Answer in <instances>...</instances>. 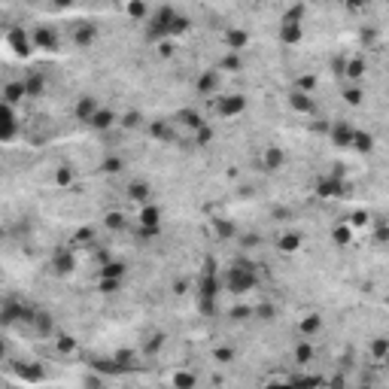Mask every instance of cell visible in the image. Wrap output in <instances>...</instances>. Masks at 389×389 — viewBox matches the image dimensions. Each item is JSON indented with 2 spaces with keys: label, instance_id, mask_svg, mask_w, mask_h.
<instances>
[{
  "label": "cell",
  "instance_id": "6da1fadb",
  "mask_svg": "<svg viewBox=\"0 0 389 389\" xmlns=\"http://www.w3.org/2000/svg\"><path fill=\"white\" fill-rule=\"evenodd\" d=\"M256 283H259V277H256V268L250 261H237L234 268H228V274H225V289L234 292V295L253 292Z\"/></svg>",
  "mask_w": 389,
  "mask_h": 389
},
{
  "label": "cell",
  "instance_id": "7a4b0ae2",
  "mask_svg": "<svg viewBox=\"0 0 389 389\" xmlns=\"http://www.w3.org/2000/svg\"><path fill=\"white\" fill-rule=\"evenodd\" d=\"M243 110H246V97L243 95H228V97H219V103H216V113L222 119H231V116H237Z\"/></svg>",
  "mask_w": 389,
  "mask_h": 389
},
{
  "label": "cell",
  "instance_id": "3957f363",
  "mask_svg": "<svg viewBox=\"0 0 389 389\" xmlns=\"http://www.w3.org/2000/svg\"><path fill=\"white\" fill-rule=\"evenodd\" d=\"M344 192H347V186L341 183L338 173L328 176V180H320V183H316V194H320V198H341Z\"/></svg>",
  "mask_w": 389,
  "mask_h": 389
},
{
  "label": "cell",
  "instance_id": "277c9868",
  "mask_svg": "<svg viewBox=\"0 0 389 389\" xmlns=\"http://www.w3.org/2000/svg\"><path fill=\"white\" fill-rule=\"evenodd\" d=\"M100 107H97V97H79V103H76V110H73V116L79 119V122H92L95 119V113H97Z\"/></svg>",
  "mask_w": 389,
  "mask_h": 389
},
{
  "label": "cell",
  "instance_id": "5b68a950",
  "mask_svg": "<svg viewBox=\"0 0 389 389\" xmlns=\"http://www.w3.org/2000/svg\"><path fill=\"white\" fill-rule=\"evenodd\" d=\"M331 137H334V143H338V146H353V140H356V131H353L347 122H341V125H334V128H331Z\"/></svg>",
  "mask_w": 389,
  "mask_h": 389
},
{
  "label": "cell",
  "instance_id": "8992f818",
  "mask_svg": "<svg viewBox=\"0 0 389 389\" xmlns=\"http://www.w3.org/2000/svg\"><path fill=\"white\" fill-rule=\"evenodd\" d=\"M15 134V113H12V103H3V131H0V140L9 143Z\"/></svg>",
  "mask_w": 389,
  "mask_h": 389
},
{
  "label": "cell",
  "instance_id": "52a82bcc",
  "mask_svg": "<svg viewBox=\"0 0 389 389\" xmlns=\"http://www.w3.org/2000/svg\"><path fill=\"white\" fill-rule=\"evenodd\" d=\"M22 97H28L25 82H6V88H3V103H19Z\"/></svg>",
  "mask_w": 389,
  "mask_h": 389
},
{
  "label": "cell",
  "instance_id": "ba28073f",
  "mask_svg": "<svg viewBox=\"0 0 389 389\" xmlns=\"http://www.w3.org/2000/svg\"><path fill=\"white\" fill-rule=\"evenodd\" d=\"M33 43H37L40 49H58V37H55V31H49V28H37Z\"/></svg>",
  "mask_w": 389,
  "mask_h": 389
},
{
  "label": "cell",
  "instance_id": "9c48e42d",
  "mask_svg": "<svg viewBox=\"0 0 389 389\" xmlns=\"http://www.w3.org/2000/svg\"><path fill=\"white\" fill-rule=\"evenodd\" d=\"M6 43H9V46H12L15 52H19V55H31V46H33V43H31V40L25 37L22 31H12L9 37H6Z\"/></svg>",
  "mask_w": 389,
  "mask_h": 389
},
{
  "label": "cell",
  "instance_id": "30bf717a",
  "mask_svg": "<svg viewBox=\"0 0 389 389\" xmlns=\"http://www.w3.org/2000/svg\"><path fill=\"white\" fill-rule=\"evenodd\" d=\"M225 43H228V49L231 52H240L246 43H250V37H246V31H240V28H231L225 33Z\"/></svg>",
  "mask_w": 389,
  "mask_h": 389
},
{
  "label": "cell",
  "instance_id": "8fae6325",
  "mask_svg": "<svg viewBox=\"0 0 389 389\" xmlns=\"http://www.w3.org/2000/svg\"><path fill=\"white\" fill-rule=\"evenodd\" d=\"M289 107L298 110V113H310V110H313V100H310L307 92H292V95H289Z\"/></svg>",
  "mask_w": 389,
  "mask_h": 389
},
{
  "label": "cell",
  "instance_id": "7c38bea8",
  "mask_svg": "<svg viewBox=\"0 0 389 389\" xmlns=\"http://www.w3.org/2000/svg\"><path fill=\"white\" fill-rule=\"evenodd\" d=\"M280 37H283V43H298L301 40V22H283Z\"/></svg>",
  "mask_w": 389,
  "mask_h": 389
},
{
  "label": "cell",
  "instance_id": "4fadbf2b",
  "mask_svg": "<svg viewBox=\"0 0 389 389\" xmlns=\"http://www.w3.org/2000/svg\"><path fill=\"white\" fill-rule=\"evenodd\" d=\"M113 122H116V116H113L110 110H97V113H95V119L88 122V125H92V128H97V131H107V128L113 125Z\"/></svg>",
  "mask_w": 389,
  "mask_h": 389
},
{
  "label": "cell",
  "instance_id": "5bb4252c",
  "mask_svg": "<svg viewBox=\"0 0 389 389\" xmlns=\"http://www.w3.org/2000/svg\"><path fill=\"white\" fill-rule=\"evenodd\" d=\"M216 85H219V73H213V70H210V73H204V76L198 79V92H201V95H210V92H216Z\"/></svg>",
  "mask_w": 389,
  "mask_h": 389
},
{
  "label": "cell",
  "instance_id": "9a60e30c",
  "mask_svg": "<svg viewBox=\"0 0 389 389\" xmlns=\"http://www.w3.org/2000/svg\"><path fill=\"white\" fill-rule=\"evenodd\" d=\"M158 219H162L158 207H143V210H140V225H143V228H155Z\"/></svg>",
  "mask_w": 389,
  "mask_h": 389
},
{
  "label": "cell",
  "instance_id": "2e32d148",
  "mask_svg": "<svg viewBox=\"0 0 389 389\" xmlns=\"http://www.w3.org/2000/svg\"><path fill=\"white\" fill-rule=\"evenodd\" d=\"M283 164V152L277 146H268V152H264V170H277Z\"/></svg>",
  "mask_w": 389,
  "mask_h": 389
},
{
  "label": "cell",
  "instance_id": "e0dca14e",
  "mask_svg": "<svg viewBox=\"0 0 389 389\" xmlns=\"http://www.w3.org/2000/svg\"><path fill=\"white\" fill-rule=\"evenodd\" d=\"M73 264H76L73 256H70V253H61V256L55 259V271H58V274H70V271H73Z\"/></svg>",
  "mask_w": 389,
  "mask_h": 389
},
{
  "label": "cell",
  "instance_id": "ac0fdd59",
  "mask_svg": "<svg viewBox=\"0 0 389 389\" xmlns=\"http://www.w3.org/2000/svg\"><path fill=\"white\" fill-rule=\"evenodd\" d=\"M92 40H97V31L88 28V25H82V28L76 31V46H88Z\"/></svg>",
  "mask_w": 389,
  "mask_h": 389
},
{
  "label": "cell",
  "instance_id": "d6986e66",
  "mask_svg": "<svg viewBox=\"0 0 389 389\" xmlns=\"http://www.w3.org/2000/svg\"><path fill=\"white\" fill-rule=\"evenodd\" d=\"M43 85H46V82H43V76H28V79H25V88H28V97H37V95L43 92Z\"/></svg>",
  "mask_w": 389,
  "mask_h": 389
},
{
  "label": "cell",
  "instance_id": "ffe728a7",
  "mask_svg": "<svg viewBox=\"0 0 389 389\" xmlns=\"http://www.w3.org/2000/svg\"><path fill=\"white\" fill-rule=\"evenodd\" d=\"M298 246H301V237H298V234H283V240H280L283 253H292V250H298Z\"/></svg>",
  "mask_w": 389,
  "mask_h": 389
},
{
  "label": "cell",
  "instance_id": "44dd1931",
  "mask_svg": "<svg viewBox=\"0 0 389 389\" xmlns=\"http://www.w3.org/2000/svg\"><path fill=\"white\" fill-rule=\"evenodd\" d=\"M347 76H350V79H362V76H365V61H359V58L350 61V64H347Z\"/></svg>",
  "mask_w": 389,
  "mask_h": 389
},
{
  "label": "cell",
  "instance_id": "7402d4cb",
  "mask_svg": "<svg viewBox=\"0 0 389 389\" xmlns=\"http://www.w3.org/2000/svg\"><path fill=\"white\" fill-rule=\"evenodd\" d=\"M128 15H131V19H146V3H143V0H131V3H128Z\"/></svg>",
  "mask_w": 389,
  "mask_h": 389
},
{
  "label": "cell",
  "instance_id": "603a6c76",
  "mask_svg": "<svg viewBox=\"0 0 389 389\" xmlns=\"http://www.w3.org/2000/svg\"><path fill=\"white\" fill-rule=\"evenodd\" d=\"M320 328H323V320H320V316H307V320L301 323V331H304V334H316Z\"/></svg>",
  "mask_w": 389,
  "mask_h": 389
},
{
  "label": "cell",
  "instance_id": "cb8c5ba5",
  "mask_svg": "<svg viewBox=\"0 0 389 389\" xmlns=\"http://www.w3.org/2000/svg\"><path fill=\"white\" fill-rule=\"evenodd\" d=\"M128 192H131L134 201H146V198H149V186H146V183H134Z\"/></svg>",
  "mask_w": 389,
  "mask_h": 389
},
{
  "label": "cell",
  "instance_id": "d4e9b609",
  "mask_svg": "<svg viewBox=\"0 0 389 389\" xmlns=\"http://www.w3.org/2000/svg\"><path fill=\"white\" fill-rule=\"evenodd\" d=\"M371 143H374V140H371V134H359V131H356V140H353V146H356L359 152H371Z\"/></svg>",
  "mask_w": 389,
  "mask_h": 389
},
{
  "label": "cell",
  "instance_id": "484cf974",
  "mask_svg": "<svg viewBox=\"0 0 389 389\" xmlns=\"http://www.w3.org/2000/svg\"><path fill=\"white\" fill-rule=\"evenodd\" d=\"M122 167H125V162H122V158H107V162L100 164V170H103V173H119Z\"/></svg>",
  "mask_w": 389,
  "mask_h": 389
},
{
  "label": "cell",
  "instance_id": "4316f807",
  "mask_svg": "<svg viewBox=\"0 0 389 389\" xmlns=\"http://www.w3.org/2000/svg\"><path fill=\"white\" fill-rule=\"evenodd\" d=\"M371 353H374L377 359H383V356H389V341H383V338H377L374 344H371Z\"/></svg>",
  "mask_w": 389,
  "mask_h": 389
},
{
  "label": "cell",
  "instance_id": "83f0119b",
  "mask_svg": "<svg viewBox=\"0 0 389 389\" xmlns=\"http://www.w3.org/2000/svg\"><path fill=\"white\" fill-rule=\"evenodd\" d=\"M310 356H313V347H310V344H301V347L295 350V359L301 362V365H304V362H310Z\"/></svg>",
  "mask_w": 389,
  "mask_h": 389
},
{
  "label": "cell",
  "instance_id": "f1b7e54d",
  "mask_svg": "<svg viewBox=\"0 0 389 389\" xmlns=\"http://www.w3.org/2000/svg\"><path fill=\"white\" fill-rule=\"evenodd\" d=\"M347 103H353V107H359V103H362V88H347Z\"/></svg>",
  "mask_w": 389,
  "mask_h": 389
},
{
  "label": "cell",
  "instance_id": "f546056e",
  "mask_svg": "<svg viewBox=\"0 0 389 389\" xmlns=\"http://www.w3.org/2000/svg\"><path fill=\"white\" fill-rule=\"evenodd\" d=\"M119 125H125V128H140V113H128V116H122Z\"/></svg>",
  "mask_w": 389,
  "mask_h": 389
},
{
  "label": "cell",
  "instance_id": "4dcf8cb0",
  "mask_svg": "<svg viewBox=\"0 0 389 389\" xmlns=\"http://www.w3.org/2000/svg\"><path fill=\"white\" fill-rule=\"evenodd\" d=\"M125 274V268H122V264H107V268L100 271V277H122Z\"/></svg>",
  "mask_w": 389,
  "mask_h": 389
},
{
  "label": "cell",
  "instance_id": "1f68e13d",
  "mask_svg": "<svg viewBox=\"0 0 389 389\" xmlns=\"http://www.w3.org/2000/svg\"><path fill=\"white\" fill-rule=\"evenodd\" d=\"M334 240H338V243H350V228L338 225V228H334Z\"/></svg>",
  "mask_w": 389,
  "mask_h": 389
},
{
  "label": "cell",
  "instance_id": "d6a6232c",
  "mask_svg": "<svg viewBox=\"0 0 389 389\" xmlns=\"http://www.w3.org/2000/svg\"><path fill=\"white\" fill-rule=\"evenodd\" d=\"M173 386H194V377L192 374H176L173 377Z\"/></svg>",
  "mask_w": 389,
  "mask_h": 389
},
{
  "label": "cell",
  "instance_id": "836d02e7",
  "mask_svg": "<svg viewBox=\"0 0 389 389\" xmlns=\"http://www.w3.org/2000/svg\"><path fill=\"white\" fill-rule=\"evenodd\" d=\"M70 180H73V170H70V167H61V173H58V183H61V186H67Z\"/></svg>",
  "mask_w": 389,
  "mask_h": 389
},
{
  "label": "cell",
  "instance_id": "e575fe53",
  "mask_svg": "<svg viewBox=\"0 0 389 389\" xmlns=\"http://www.w3.org/2000/svg\"><path fill=\"white\" fill-rule=\"evenodd\" d=\"M107 225H110V228H122V225H125V219H122L119 213H110V216H107Z\"/></svg>",
  "mask_w": 389,
  "mask_h": 389
},
{
  "label": "cell",
  "instance_id": "d590c367",
  "mask_svg": "<svg viewBox=\"0 0 389 389\" xmlns=\"http://www.w3.org/2000/svg\"><path fill=\"white\" fill-rule=\"evenodd\" d=\"M37 325H40V331H43V334H46V331H52V320H46V316H40Z\"/></svg>",
  "mask_w": 389,
  "mask_h": 389
},
{
  "label": "cell",
  "instance_id": "8d00e7d4",
  "mask_svg": "<svg viewBox=\"0 0 389 389\" xmlns=\"http://www.w3.org/2000/svg\"><path fill=\"white\" fill-rule=\"evenodd\" d=\"M216 231H219V234H231V231H234V228H231V225H228V222H216Z\"/></svg>",
  "mask_w": 389,
  "mask_h": 389
},
{
  "label": "cell",
  "instance_id": "74e56055",
  "mask_svg": "<svg viewBox=\"0 0 389 389\" xmlns=\"http://www.w3.org/2000/svg\"><path fill=\"white\" fill-rule=\"evenodd\" d=\"M216 359H219V362H228V359H231V350H225V347L216 350Z\"/></svg>",
  "mask_w": 389,
  "mask_h": 389
},
{
  "label": "cell",
  "instance_id": "f35d334b",
  "mask_svg": "<svg viewBox=\"0 0 389 389\" xmlns=\"http://www.w3.org/2000/svg\"><path fill=\"white\" fill-rule=\"evenodd\" d=\"M259 313L264 316V320H271V316H274V307H259Z\"/></svg>",
  "mask_w": 389,
  "mask_h": 389
},
{
  "label": "cell",
  "instance_id": "ab89813d",
  "mask_svg": "<svg viewBox=\"0 0 389 389\" xmlns=\"http://www.w3.org/2000/svg\"><path fill=\"white\" fill-rule=\"evenodd\" d=\"M368 219V213H356V216H353V225H362Z\"/></svg>",
  "mask_w": 389,
  "mask_h": 389
},
{
  "label": "cell",
  "instance_id": "60d3db41",
  "mask_svg": "<svg viewBox=\"0 0 389 389\" xmlns=\"http://www.w3.org/2000/svg\"><path fill=\"white\" fill-rule=\"evenodd\" d=\"M316 85V79L313 76H307V79H301V88H313Z\"/></svg>",
  "mask_w": 389,
  "mask_h": 389
},
{
  "label": "cell",
  "instance_id": "b9f144b4",
  "mask_svg": "<svg viewBox=\"0 0 389 389\" xmlns=\"http://www.w3.org/2000/svg\"><path fill=\"white\" fill-rule=\"evenodd\" d=\"M55 3H58V6H70V3H73V0H55Z\"/></svg>",
  "mask_w": 389,
  "mask_h": 389
},
{
  "label": "cell",
  "instance_id": "7bdbcfd3",
  "mask_svg": "<svg viewBox=\"0 0 389 389\" xmlns=\"http://www.w3.org/2000/svg\"><path fill=\"white\" fill-rule=\"evenodd\" d=\"M347 3H350V6H353V9H356V6H359V3H362V0H347Z\"/></svg>",
  "mask_w": 389,
  "mask_h": 389
},
{
  "label": "cell",
  "instance_id": "ee69618b",
  "mask_svg": "<svg viewBox=\"0 0 389 389\" xmlns=\"http://www.w3.org/2000/svg\"><path fill=\"white\" fill-rule=\"evenodd\" d=\"M386 301H389V298H386Z\"/></svg>",
  "mask_w": 389,
  "mask_h": 389
}]
</instances>
